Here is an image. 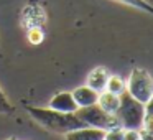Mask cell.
I'll list each match as a JSON object with an SVG mask.
<instances>
[{
    "instance_id": "obj_1",
    "label": "cell",
    "mask_w": 153,
    "mask_h": 140,
    "mask_svg": "<svg viewBox=\"0 0 153 140\" xmlns=\"http://www.w3.org/2000/svg\"><path fill=\"white\" fill-rule=\"evenodd\" d=\"M28 112V115L33 120H36L43 129L50 130L54 133H68L71 130L86 127L82 124V120L74 114L68 112H59V110L50 109V107H38V106H27L25 107Z\"/></svg>"
},
{
    "instance_id": "obj_2",
    "label": "cell",
    "mask_w": 153,
    "mask_h": 140,
    "mask_svg": "<svg viewBox=\"0 0 153 140\" xmlns=\"http://www.w3.org/2000/svg\"><path fill=\"white\" fill-rule=\"evenodd\" d=\"M115 117L122 129L140 130L143 125V119H145V104L133 99L125 91L123 94H120V106L115 112Z\"/></svg>"
},
{
    "instance_id": "obj_3",
    "label": "cell",
    "mask_w": 153,
    "mask_h": 140,
    "mask_svg": "<svg viewBox=\"0 0 153 140\" xmlns=\"http://www.w3.org/2000/svg\"><path fill=\"white\" fill-rule=\"evenodd\" d=\"M127 92L138 102L146 104L153 96V77L142 68H133L127 79Z\"/></svg>"
},
{
    "instance_id": "obj_4",
    "label": "cell",
    "mask_w": 153,
    "mask_h": 140,
    "mask_svg": "<svg viewBox=\"0 0 153 140\" xmlns=\"http://www.w3.org/2000/svg\"><path fill=\"white\" fill-rule=\"evenodd\" d=\"M76 115L82 120V124L86 127H94V129H100V130H109L120 125L115 114L105 112L97 104L87 107H79L76 110Z\"/></svg>"
},
{
    "instance_id": "obj_5",
    "label": "cell",
    "mask_w": 153,
    "mask_h": 140,
    "mask_svg": "<svg viewBox=\"0 0 153 140\" xmlns=\"http://www.w3.org/2000/svg\"><path fill=\"white\" fill-rule=\"evenodd\" d=\"M50 109L59 110V112H68V114H74L79 107H77L76 101H74L73 94L68 92V91H63V92L54 94L50 99Z\"/></svg>"
},
{
    "instance_id": "obj_6",
    "label": "cell",
    "mask_w": 153,
    "mask_h": 140,
    "mask_svg": "<svg viewBox=\"0 0 153 140\" xmlns=\"http://www.w3.org/2000/svg\"><path fill=\"white\" fill-rule=\"evenodd\" d=\"M71 94H73V97H74V101H76L77 107L94 106V104H97V99H99V92L94 91L92 87H89L87 84H86V86L76 87Z\"/></svg>"
},
{
    "instance_id": "obj_7",
    "label": "cell",
    "mask_w": 153,
    "mask_h": 140,
    "mask_svg": "<svg viewBox=\"0 0 153 140\" xmlns=\"http://www.w3.org/2000/svg\"><path fill=\"white\" fill-rule=\"evenodd\" d=\"M105 130L94 129V127H81L64 133V140H104Z\"/></svg>"
},
{
    "instance_id": "obj_8",
    "label": "cell",
    "mask_w": 153,
    "mask_h": 140,
    "mask_svg": "<svg viewBox=\"0 0 153 140\" xmlns=\"http://www.w3.org/2000/svg\"><path fill=\"white\" fill-rule=\"evenodd\" d=\"M107 79H109V71L104 66H97L87 74L86 84L89 87H92L94 91H97V92H102V91H105Z\"/></svg>"
},
{
    "instance_id": "obj_9",
    "label": "cell",
    "mask_w": 153,
    "mask_h": 140,
    "mask_svg": "<svg viewBox=\"0 0 153 140\" xmlns=\"http://www.w3.org/2000/svg\"><path fill=\"white\" fill-rule=\"evenodd\" d=\"M97 106L109 114H115L117 109H119V106H120V96L112 94V92H109V91H102V92H99Z\"/></svg>"
},
{
    "instance_id": "obj_10",
    "label": "cell",
    "mask_w": 153,
    "mask_h": 140,
    "mask_svg": "<svg viewBox=\"0 0 153 140\" xmlns=\"http://www.w3.org/2000/svg\"><path fill=\"white\" fill-rule=\"evenodd\" d=\"M105 91L120 96V94H123L127 91V83L120 76H117V74H109V79H107V84H105Z\"/></svg>"
},
{
    "instance_id": "obj_11",
    "label": "cell",
    "mask_w": 153,
    "mask_h": 140,
    "mask_svg": "<svg viewBox=\"0 0 153 140\" xmlns=\"http://www.w3.org/2000/svg\"><path fill=\"white\" fill-rule=\"evenodd\" d=\"M117 2H122L125 5H130L133 8H138V10H143L146 13L153 15V5L150 2H146V0H117Z\"/></svg>"
},
{
    "instance_id": "obj_12",
    "label": "cell",
    "mask_w": 153,
    "mask_h": 140,
    "mask_svg": "<svg viewBox=\"0 0 153 140\" xmlns=\"http://www.w3.org/2000/svg\"><path fill=\"white\" fill-rule=\"evenodd\" d=\"M27 38L31 45H40L45 40V31L41 30V27H31L27 31Z\"/></svg>"
},
{
    "instance_id": "obj_13",
    "label": "cell",
    "mask_w": 153,
    "mask_h": 140,
    "mask_svg": "<svg viewBox=\"0 0 153 140\" xmlns=\"http://www.w3.org/2000/svg\"><path fill=\"white\" fill-rule=\"evenodd\" d=\"M15 107L13 104L8 101L7 94L2 91V87H0V114H5V115H10V114H13Z\"/></svg>"
},
{
    "instance_id": "obj_14",
    "label": "cell",
    "mask_w": 153,
    "mask_h": 140,
    "mask_svg": "<svg viewBox=\"0 0 153 140\" xmlns=\"http://www.w3.org/2000/svg\"><path fill=\"white\" fill-rule=\"evenodd\" d=\"M123 132H125V129H122L120 125L109 129L104 132V140H123Z\"/></svg>"
},
{
    "instance_id": "obj_15",
    "label": "cell",
    "mask_w": 153,
    "mask_h": 140,
    "mask_svg": "<svg viewBox=\"0 0 153 140\" xmlns=\"http://www.w3.org/2000/svg\"><path fill=\"white\" fill-rule=\"evenodd\" d=\"M142 130H145V132H148V133H153V115H146L145 114Z\"/></svg>"
},
{
    "instance_id": "obj_16",
    "label": "cell",
    "mask_w": 153,
    "mask_h": 140,
    "mask_svg": "<svg viewBox=\"0 0 153 140\" xmlns=\"http://www.w3.org/2000/svg\"><path fill=\"white\" fill-rule=\"evenodd\" d=\"M123 140H140V130H125L123 132Z\"/></svg>"
},
{
    "instance_id": "obj_17",
    "label": "cell",
    "mask_w": 153,
    "mask_h": 140,
    "mask_svg": "<svg viewBox=\"0 0 153 140\" xmlns=\"http://www.w3.org/2000/svg\"><path fill=\"white\" fill-rule=\"evenodd\" d=\"M145 114L146 115H153V96L148 99V102L145 104Z\"/></svg>"
},
{
    "instance_id": "obj_18",
    "label": "cell",
    "mask_w": 153,
    "mask_h": 140,
    "mask_svg": "<svg viewBox=\"0 0 153 140\" xmlns=\"http://www.w3.org/2000/svg\"><path fill=\"white\" fill-rule=\"evenodd\" d=\"M140 140H153V133H148L140 129Z\"/></svg>"
},
{
    "instance_id": "obj_19",
    "label": "cell",
    "mask_w": 153,
    "mask_h": 140,
    "mask_svg": "<svg viewBox=\"0 0 153 140\" xmlns=\"http://www.w3.org/2000/svg\"><path fill=\"white\" fill-rule=\"evenodd\" d=\"M8 140H18V139H17V137H10Z\"/></svg>"
},
{
    "instance_id": "obj_20",
    "label": "cell",
    "mask_w": 153,
    "mask_h": 140,
    "mask_svg": "<svg viewBox=\"0 0 153 140\" xmlns=\"http://www.w3.org/2000/svg\"><path fill=\"white\" fill-rule=\"evenodd\" d=\"M0 58H2V53H0Z\"/></svg>"
}]
</instances>
